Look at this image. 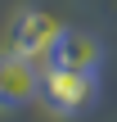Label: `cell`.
I'll list each match as a JSON object with an SVG mask.
<instances>
[{"label":"cell","instance_id":"6da1fadb","mask_svg":"<svg viewBox=\"0 0 117 122\" xmlns=\"http://www.w3.org/2000/svg\"><path fill=\"white\" fill-rule=\"evenodd\" d=\"M36 100H41L50 113H59V118H77V113H86V109L99 100V77L50 63V68H41V95H36Z\"/></svg>","mask_w":117,"mask_h":122},{"label":"cell","instance_id":"7a4b0ae2","mask_svg":"<svg viewBox=\"0 0 117 122\" xmlns=\"http://www.w3.org/2000/svg\"><path fill=\"white\" fill-rule=\"evenodd\" d=\"M59 36H63V23L45 9H23L14 18V36H9V50L23 54L27 63L36 68H50L54 63V50H59Z\"/></svg>","mask_w":117,"mask_h":122},{"label":"cell","instance_id":"3957f363","mask_svg":"<svg viewBox=\"0 0 117 122\" xmlns=\"http://www.w3.org/2000/svg\"><path fill=\"white\" fill-rule=\"evenodd\" d=\"M36 95H41V68L27 63L23 54L5 50L0 54V109H23Z\"/></svg>","mask_w":117,"mask_h":122},{"label":"cell","instance_id":"277c9868","mask_svg":"<svg viewBox=\"0 0 117 122\" xmlns=\"http://www.w3.org/2000/svg\"><path fill=\"white\" fill-rule=\"evenodd\" d=\"M54 63H59V68H77V72H99L104 45H99V36L81 32V27H63L59 50H54Z\"/></svg>","mask_w":117,"mask_h":122}]
</instances>
